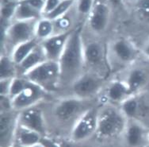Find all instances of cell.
<instances>
[{"instance_id":"30bf717a","label":"cell","mask_w":149,"mask_h":147,"mask_svg":"<svg viewBox=\"0 0 149 147\" xmlns=\"http://www.w3.org/2000/svg\"><path fill=\"white\" fill-rule=\"evenodd\" d=\"M98 108L99 104H97L87 110L79 118L69 134V141L74 144H79L95 136Z\"/></svg>"},{"instance_id":"83f0119b","label":"cell","mask_w":149,"mask_h":147,"mask_svg":"<svg viewBox=\"0 0 149 147\" xmlns=\"http://www.w3.org/2000/svg\"><path fill=\"white\" fill-rule=\"evenodd\" d=\"M136 8L143 19L149 20V0H136Z\"/></svg>"},{"instance_id":"ac0fdd59","label":"cell","mask_w":149,"mask_h":147,"mask_svg":"<svg viewBox=\"0 0 149 147\" xmlns=\"http://www.w3.org/2000/svg\"><path fill=\"white\" fill-rule=\"evenodd\" d=\"M47 60L40 43L17 65V75L26 76L28 72Z\"/></svg>"},{"instance_id":"d6a6232c","label":"cell","mask_w":149,"mask_h":147,"mask_svg":"<svg viewBox=\"0 0 149 147\" xmlns=\"http://www.w3.org/2000/svg\"><path fill=\"white\" fill-rule=\"evenodd\" d=\"M141 52L142 57L149 61V39H148L143 43V45L141 48Z\"/></svg>"},{"instance_id":"1f68e13d","label":"cell","mask_w":149,"mask_h":147,"mask_svg":"<svg viewBox=\"0 0 149 147\" xmlns=\"http://www.w3.org/2000/svg\"><path fill=\"white\" fill-rule=\"evenodd\" d=\"M61 1L62 0H46L45 7L43 15H47V14H49V12L53 10L61 3Z\"/></svg>"},{"instance_id":"5bb4252c","label":"cell","mask_w":149,"mask_h":147,"mask_svg":"<svg viewBox=\"0 0 149 147\" xmlns=\"http://www.w3.org/2000/svg\"><path fill=\"white\" fill-rule=\"evenodd\" d=\"M38 104L18 112L17 123L43 136L49 135V128L46 119L45 111Z\"/></svg>"},{"instance_id":"f546056e","label":"cell","mask_w":149,"mask_h":147,"mask_svg":"<svg viewBox=\"0 0 149 147\" xmlns=\"http://www.w3.org/2000/svg\"><path fill=\"white\" fill-rule=\"evenodd\" d=\"M25 3L29 4L33 8L37 10V11L40 12L43 15L45 7L46 0H22Z\"/></svg>"},{"instance_id":"2e32d148","label":"cell","mask_w":149,"mask_h":147,"mask_svg":"<svg viewBox=\"0 0 149 147\" xmlns=\"http://www.w3.org/2000/svg\"><path fill=\"white\" fill-rule=\"evenodd\" d=\"M18 112L14 110L0 111V144L1 147H10L15 143Z\"/></svg>"},{"instance_id":"9c48e42d","label":"cell","mask_w":149,"mask_h":147,"mask_svg":"<svg viewBox=\"0 0 149 147\" xmlns=\"http://www.w3.org/2000/svg\"><path fill=\"white\" fill-rule=\"evenodd\" d=\"M117 76L123 80L132 95L149 91V61L141 57Z\"/></svg>"},{"instance_id":"7c38bea8","label":"cell","mask_w":149,"mask_h":147,"mask_svg":"<svg viewBox=\"0 0 149 147\" xmlns=\"http://www.w3.org/2000/svg\"><path fill=\"white\" fill-rule=\"evenodd\" d=\"M49 95L41 88L29 81L28 86L20 94L11 99L12 109L20 112L23 110L45 102Z\"/></svg>"},{"instance_id":"9a60e30c","label":"cell","mask_w":149,"mask_h":147,"mask_svg":"<svg viewBox=\"0 0 149 147\" xmlns=\"http://www.w3.org/2000/svg\"><path fill=\"white\" fill-rule=\"evenodd\" d=\"M110 8L107 3L95 1L94 7L87 17L90 30L93 34H102L109 26Z\"/></svg>"},{"instance_id":"603a6c76","label":"cell","mask_w":149,"mask_h":147,"mask_svg":"<svg viewBox=\"0 0 149 147\" xmlns=\"http://www.w3.org/2000/svg\"><path fill=\"white\" fill-rule=\"evenodd\" d=\"M55 34L54 22L45 17L38 19L36 25V38L40 42Z\"/></svg>"},{"instance_id":"d6986e66","label":"cell","mask_w":149,"mask_h":147,"mask_svg":"<svg viewBox=\"0 0 149 147\" xmlns=\"http://www.w3.org/2000/svg\"><path fill=\"white\" fill-rule=\"evenodd\" d=\"M42 138L43 136L39 133L22 126L17 123L15 131V142L26 147H30L33 145L40 143Z\"/></svg>"},{"instance_id":"e0dca14e","label":"cell","mask_w":149,"mask_h":147,"mask_svg":"<svg viewBox=\"0 0 149 147\" xmlns=\"http://www.w3.org/2000/svg\"><path fill=\"white\" fill-rule=\"evenodd\" d=\"M56 34L50 38L40 42L43 49L47 60L52 61H59L68 40L71 32Z\"/></svg>"},{"instance_id":"277c9868","label":"cell","mask_w":149,"mask_h":147,"mask_svg":"<svg viewBox=\"0 0 149 147\" xmlns=\"http://www.w3.org/2000/svg\"><path fill=\"white\" fill-rule=\"evenodd\" d=\"M107 54L113 76L122 72L142 57L141 48L126 38H115L108 42Z\"/></svg>"},{"instance_id":"5b68a950","label":"cell","mask_w":149,"mask_h":147,"mask_svg":"<svg viewBox=\"0 0 149 147\" xmlns=\"http://www.w3.org/2000/svg\"><path fill=\"white\" fill-rule=\"evenodd\" d=\"M83 46L86 70L95 72L106 79L110 78L107 43L95 36L86 38L83 33Z\"/></svg>"},{"instance_id":"8d00e7d4","label":"cell","mask_w":149,"mask_h":147,"mask_svg":"<svg viewBox=\"0 0 149 147\" xmlns=\"http://www.w3.org/2000/svg\"><path fill=\"white\" fill-rule=\"evenodd\" d=\"M72 1H74V2H76V1H77V0H72Z\"/></svg>"},{"instance_id":"d4e9b609","label":"cell","mask_w":149,"mask_h":147,"mask_svg":"<svg viewBox=\"0 0 149 147\" xmlns=\"http://www.w3.org/2000/svg\"><path fill=\"white\" fill-rule=\"evenodd\" d=\"M17 3L18 2L3 0L1 6V21H4L6 22H13Z\"/></svg>"},{"instance_id":"6da1fadb","label":"cell","mask_w":149,"mask_h":147,"mask_svg":"<svg viewBox=\"0 0 149 147\" xmlns=\"http://www.w3.org/2000/svg\"><path fill=\"white\" fill-rule=\"evenodd\" d=\"M97 100H86L73 95H60L45 109L47 123L69 137L72 128L86 111L97 104Z\"/></svg>"},{"instance_id":"4fadbf2b","label":"cell","mask_w":149,"mask_h":147,"mask_svg":"<svg viewBox=\"0 0 149 147\" xmlns=\"http://www.w3.org/2000/svg\"><path fill=\"white\" fill-rule=\"evenodd\" d=\"M120 139L123 147H149V127L136 119H128Z\"/></svg>"},{"instance_id":"cb8c5ba5","label":"cell","mask_w":149,"mask_h":147,"mask_svg":"<svg viewBox=\"0 0 149 147\" xmlns=\"http://www.w3.org/2000/svg\"><path fill=\"white\" fill-rule=\"evenodd\" d=\"M74 3L75 2L72 1V0H62L61 3L53 10L49 12L47 15H43V16L52 21L56 20L64 15H66L67 13H68L73 8Z\"/></svg>"},{"instance_id":"7a4b0ae2","label":"cell","mask_w":149,"mask_h":147,"mask_svg":"<svg viewBox=\"0 0 149 147\" xmlns=\"http://www.w3.org/2000/svg\"><path fill=\"white\" fill-rule=\"evenodd\" d=\"M60 69V91L66 92L86 71L83 46V29L71 32L63 54L58 61Z\"/></svg>"},{"instance_id":"ffe728a7","label":"cell","mask_w":149,"mask_h":147,"mask_svg":"<svg viewBox=\"0 0 149 147\" xmlns=\"http://www.w3.org/2000/svg\"><path fill=\"white\" fill-rule=\"evenodd\" d=\"M43 17V15L33 8L29 4L21 0L17 3L13 21L38 20Z\"/></svg>"},{"instance_id":"ba28073f","label":"cell","mask_w":149,"mask_h":147,"mask_svg":"<svg viewBox=\"0 0 149 147\" xmlns=\"http://www.w3.org/2000/svg\"><path fill=\"white\" fill-rule=\"evenodd\" d=\"M108 79L86 70L66 91V95H73L86 100H95L103 89Z\"/></svg>"},{"instance_id":"4316f807","label":"cell","mask_w":149,"mask_h":147,"mask_svg":"<svg viewBox=\"0 0 149 147\" xmlns=\"http://www.w3.org/2000/svg\"><path fill=\"white\" fill-rule=\"evenodd\" d=\"M95 0H77L74 3V8L78 15L89 16L95 5Z\"/></svg>"},{"instance_id":"44dd1931","label":"cell","mask_w":149,"mask_h":147,"mask_svg":"<svg viewBox=\"0 0 149 147\" xmlns=\"http://www.w3.org/2000/svg\"><path fill=\"white\" fill-rule=\"evenodd\" d=\"M39 43L40 41L37 38H34L33 40L17 46L10 53L12 60L15 61L17 65H18L39 45Z\"/></svg>"},{"instance_id":"836d02e7","label":"cell","mask_w":149,"mask_h":147,"mask_svg":"<svg viewBox=\"0 0 149 147\" xmlns=\"http://www.w3.org/2000/svg\"><path fill=\"white\" fill-rule=\"evenodd\" d=\"M10 147H26V146H22V145H20V144H18V143H16V142H15V143L12 145V146Z\"/></svg>"},{"instance_id":"8992f818","label":"cell","mask_w":149,"mask_h":147,"mask_svg":"<svg viewBox=\"0 0 149 147\" xmlns=\"http://www.w3.org/2000/svg\"><path fill=\"white\" fill-rule=\"evenodd\" d=\"M37 20L13 21L10 25L1 23L2 53H10L22 43L36 38Z\"/></svg>"},{"instance_id":"4dcf8cb0","label":"cell","mask_w":149,"mask_h":147,"mask_svg":"<svg viewBox=\"0 0 149 147\" xmlns=\"http://www.w3.org/2000/svg\"><path fill=\"white\" fill-rule=\"evenodd\" d=\"M12 80H0V96L9 97Z\"/></svg>"},{"instance_id":"52a82bcc","label":"cell","mask_w":149,"mask_h":147,"mask_svg":"<svg viewBox=\"0 0 149 147\" xmlns=\"http://www.w3.org/2000/svg\"><path fill=\"white\" fill-rule=\"evenodd\" d=\"M24 76L50 95L60 91V69L57 61L46 60Z\"/></svg>"},{"instance_id":"3957f363","label":"cell","mask_w":149,"mask_h":147,"mask_svg":"<svg viewBox=\"0 0 149 147\" xmlns=\"http://www.w3.org/2000/svg\"><path fill=\"white\" fill-rule=\"evenodd\" d=\"M127 123L128 118L118 106L112 104L99 105L95 137L101 141L120 139Z\"/></svg>"},{"instance_id":"e575fe53","label":"cell","mask_w":149,"mask_h":147,"mask_svg":"<svg viewBox=\"0 0 149 147\" xmlns=\"http://www.w3.org/2000/svg\"><path fill=\"white\" fill-rule=\"evenodd\" d=\"M30 147H44L43 146V145L41 144V143H37V144H36V145H33V146H30Z\"/></svg>"},{"instance_id":"f1b7e54d","label":"cell","mask_w":149,"mask_h":147,"mask_svg":"<svg viewBox=\"0 0 149 147\" xmlns=\"http://www.w3.org/2000/svg\"><path fill=\"white\" fill-rule=\"evenodd\" d=\"M40 143L43 145L44 147H65L56 137H51L50 135L44 136Z\"/></svg>"},{"instance_id":"7402d4cb","label":"cell","mask_w":149,"mask_h":147,"mask_svg":"<svg viewBox=\"0 0 149 147\" xmlns=\"http://www.w3.org/2000/svg\"><path fill=\"white\" fill-rule=\"evenodd\" d=\"M0 80H11L17 75V65L9 53H1Z\"/></svg>"},{"instance_id":"8fae6325","label":"cell","mask_w":149,"mask_h":147,"mask_svg":"<svg viewBox=\"0 0 149 147\" xmlns=\"http://www.w3.org/2000/svg\"><path fill=\"white\" fill-rule=\"evenodd\" d=\"M132 94L125 82L117 76H113L107 80L97 100L99 105L112 104L119 107Z\"/></svg>"},{"instance_id":"484cf974","label":"cell","mask_w":149,"mask_h":147,"mask_svg":"<svg viewBox=\"0 0 149 147\" xmlns=\"http://www.w3.org/2000/svg\"><path fill=\"white\" fill-rule=\"evenodd\" d=\"M29 80L26 79L25 76H16L11 81L10 84V95L9 97L13 99L15 96H17L18 94H20L23 90L28 86Z\"/></svg>"},{"instance_id":"d590c367","label":"cell","mask_w":149,"mask_h":147,"mask_svg":"<svg viewBox=\"0 0 149 147\" xmlns=\"http://www.w3.org/2000/svg\"><path fill=\"white\" fill-rule=\"evenodd\" d=\"M7 1H11V2H19L21 0H7Z\"/></svg>"}]
</instances>
